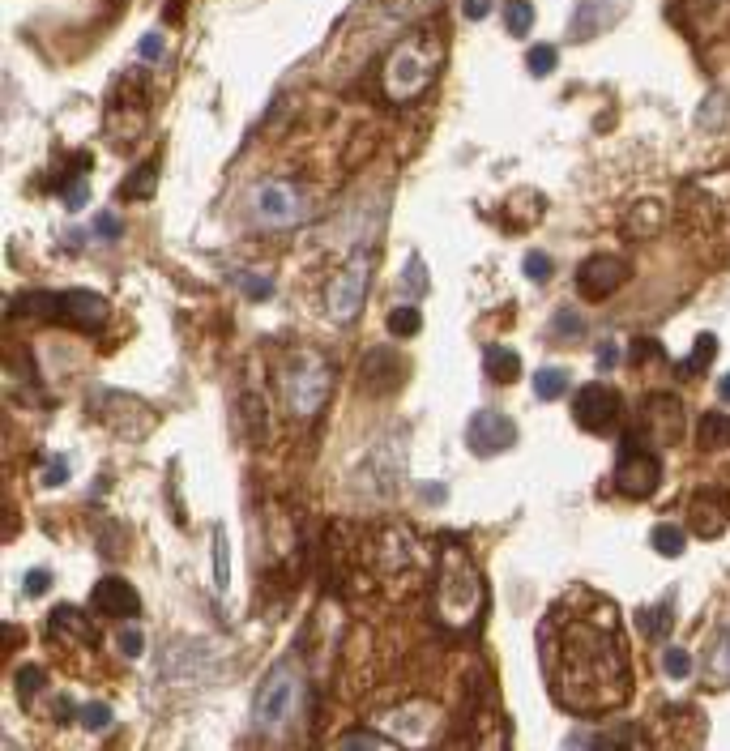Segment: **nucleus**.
I'll return each mask as SVG.
<instances>
[{"label":"nucleus","mask_w":730,"mask_h":751,"mask_svg":"<svg viewBox=\"0 0 730 751\" xmlns=\"http://www.w3.org/2000/svg\"><path fill=\"white\" fill-rule=\"evenodd\" d=\"M543 662L551 696L573 713H611L632 692L620 615L594 594L555 606L543 623Z\"/></svg>","instance_id":"1"},{"label":"nucleus","mask_w":730,"mask_h":751,"mask_svg":"<svg viewBox=\"0 0 730 751\" xmlns=\"http://www.w3.org/2000/svg\"><path fill=\"white\" fill-rule=\"evenodd\" d=\"M444 60V43L432 30H415L406 35L385 60V77H380V90H385L389 103H415L419 94L436 82Z\"/></svg>","instance_id":"2"},{"label":"nucleus","mask_w":730,"mask_h":751,"mask_svg":"<svg viewBox=\"0 0 730 751\" xmlns=\"http://www.w3.org/2000/svg\"><path fill=\"white\" fill-rule=\"evenodd\" d=\"M483 606V577L462 547H444L436 581V615L449 628H470Z\"/></svg>","instance_id":"3"},{"label":"nucleus","mask_w":730,"mask_h":751,"mask_svg":"<svg viewBox=\"0 0 730 751\" xmlns=\"http://www.w3.org/2000/svg\"><path fill=\"white\" fill-rule=\"evenodd\" d=\"M278 393L291 414L316 419L333 393V372H329L325 355H316V350H295V355H287V363L278 367Z\"/></svg>","instance_id":"4"},{"label":"nucleus","mask_w":730,"mask_h":751,"mask_svg":"<svg viewBox=\"0 0 730 751\" xmlns=\"http://www.w3.org/2000/svg\"><path fill=\"white\" fill-rule=\"evenodd\" d=\"M684 227L713 235V239H730V167H713L701 171L696 180L684 184Z\"/></svg>","instance_id":"5"},{"label":"nucleus","mask_w":730,"mask_h":751,"mask_svg":"<svg viewBox=\"0 0 730 751\" xmlns=\"http://www.w3.org/2000/svg\"><path fill=\"white\" fill-rule=\"evenodd\" d=\"M26 308L18 312H35V316H52V321H65L73 329H86V333H99L111 316V303L94 291H65V295H26L18 299Z\"/></svg>","instance_id":"6"},{"label":"nucleus","mask_w":730,"mask_h":751,"mask_svg":"<svg viewBox=\"0 0 730 751\" xmlns=\"http://www.w3.org/2000/svg\"><path fill=\"white\" fill-rule=\"evenodd\" d=\"M368 282H372V257H368V252L351 257L346 269L333 274L329 291H325V308H329V316L338 325H346V321H355V316H359L363 299H368Z\"/></svg>","instance_id":"7"},{"label":"nucleus","mask_w":730,"mask_h":751,"mask_svg":"<svg viewBox=\"0 0 730 751\" xmlns=\"http://www.w3.org/2000/svg\"><path fill=\"white\" fill-rule=\"evenodd\" d=\"M299 692H304V687H299V675L291 666H278L274 675L265 679V687H261V696H257V726L261 730H282L295 717V709H299Z\"/></svg>","instance_id":"8"},{"label":"nucleus","mask_w":730,"mask_h":751,"mask_svg":"<svg viewBox=\"0 0 730 751\" xmlns=\"http://www.w3.org/2000/svg\"><path fill=\"white\" fill-rule=\"evenodd\" d=\"M252 214H257L265 227H295V222L308 218V205L291 180H261L252 188Z\"/></svg>","instance_id":"9"},{"label":"nucleus","mask_w":730,"mask_h":751,"mask_svg":"<svg viewBox=\"0 0 730 751\" xmlns=\"http://www.w3.org/2000/svg\"><path fill=\"white\" fill-rule=\"evenodd\" d=\"M146 124V86L137 77H120L116 94L107 103V133L116 137V146H133Z\"/></svg>","instance_id":"10"},{"label":"nucleus","mask_w":730,"mask_h":751,"mask_svg":"<svg viewBox=\"0 0 730 751\" xmlns=\"http://www.w3.org/2000/svg\"><path fill=\"white\" fill-rule=\"evenodd\" d=\"M662 483V461L654 453H645L637 440H628V449L620 457V466H615V487L628 500H645V495H654Z\"/></svg>","instance_id":"11"},{"label":"nucleus","mask_w":730,"mask_h":751,"mask_svg":"<svg viewBox=\"0 0 730 751\" xmlns=\"http://www.w3.org/2000/svg\"><path fill=\"white\" fill-rule=\"evenodd\" d=\"M466 444L479 457H500L517 444V423L504 410H479L466 423Z\"/></svg>","instance_id":"12"},{"label":"nucleus","mask_w":730,"mask_h":751,"mask_svg":"<svg viewBox=\"0 0 730 751\" xmlns=\"http://www.w3.org/2000/svg\"><path fill=\"white\" fill-rule=\"evenodd\" d=\"M620 414H624V397L615 393L611 385H585V389L577 393V410H573V419H577V427L594 431V436L611 431L615 423H620Z\"/></svg>","instance_id":"13"},{"label":"nucleus","mask_w":730,"mask_h":751,"mask_svg":"<svg viewBox=\"0 0 730 751\" xmlns=\"http://www.w3.org/2000/svg\"><path fill=\"white\" fill-rule=\"evenodd\" d=\"M624 278H628V265L620 257H611V252H598V257H590L577 269V291H581V299L598 303V299H611L620 291Z\"/></svg>","instance_id":"14"},{"label":"nucleus","mask_w":730,"mask_h":751,"mask_svg":"<svg viewBox=\"0 0 730 751\" xmlns=\"http://www.w3.org/2000/svg\"><path fill=\"white\" fill-rule=\"evenodd\" d=\"M730 521V495L722 487H701L688 500V525L701 538H718Z\"/></svg>","instance_id":"15"},{"label":"nucleus","mask_w":730,"mask_h":751,"mask_svg":"<svg viewBox=\"0 0 730 751\" xmlns=\"http://www.w3.org/2000/svg\"><path fill=\"white\" fill-rule=\"evenodd\" d=\"M90 602H94V611L111 615V619H133V615H141V594H137V589L124 581V577H103L99 585H94Z\"/></svg>","instance_id":"16"},{"label":"nucleus","mask_w":730,"mask_h":751,"mask_svg":"<svg viewBox=\"0 0 730 751\" xmlns=\"http://www.w3.org/2000/svg\"><path fill=\"white\" fill-rule=\"evenodd\" d=\"M483 367H487V376L496 380V385H513V380L521 376V359H517V350L496 346V342H491V346L483 350Z\"/></svg>","instance_id":"17"},{"label":"nucleus","mask_w":730,"mask_h":751,"mask_svg":"<svg viewBox=\"0 0 730 751\" xmlns=\"http://www.w3.org/2000/svg\"><path fill=\"white\" fill-rule=\"evenodd\" d=\"M590 751H645V743H641V730H637V726L620 722V726L598 730L594 743H590Z\"/></svg>","instance_id":"18"},{"label":"nucleus","mask_w":730,"mask_h":751,"mask_svg":"<svg viewBox=\"0 0 730 751\" xmlns=\"http://www.w3.org/2000/svg\"><path fill=\"white\" fill-rule=\"evenodd\" d=\"M658 227H662V205L658 201H637V205H632V214L624 218V231L637 235V239L654 235Z\"/></svg>","instance_id":"19"},{"label":"nucleus","mask_w":730,"mask_h":751,"mask_svg":"<svg viewBox=\"0 0 730 751\" xmlns=\"http://www.w3.org/2000/svg\"><path fill=\"white\" fill-rule=\"evenodd\" d=\"M696 440H701L705 449H730V414L709 410L701 427H696Z\"/></svg>","instance_id":"20"},{"label":"nucleus","mask_w":730,"mask_h":751,"mask_svg":"<svg viewBox=\"0 0 730 751\" xmlns=\"http://www.w3.org/2000/svg\"><path fill=\"white\" fill-rule=\"evenodd\" d=\"M709 683L713 687H730V628H722L718 645L709 649Z\"/></svg>","instance_id":"21"},{"label":"nucleus","mask_w":730,"mask_h":751,"mask_svg":"<svg viewBox=\"0 0 730 751\" xmlns=\"http://www.w3.org/2000/svg\"><path fill=\"white\" fill-rule=\"evenodd\" d=\"M419 329H423V312L415 308V303H402V308L389 312V333H393V338H415Z\"/></svg>","instance_id":"22"},{"label":"nucleus","mask_w":730,"mask_h":751,"mask_svg":"<svg viewBox=\"0 0 730 751\" xmlns=\"http://www.w3.org/2000/svg\"><path fill=\"white\" fill-rule=\"evenodd\" d=\"M534 393L543 397V402H555V397L568 393V372L564 367H543V372L534 376Z\"/></svg>","instance_id":"23"},{"label":"nucleus","mask_w":730,"mask_h":751,"mask_svg":"<svg viewBox=\"0 0 730 751\" xmlns=\"http://www.w3.org/2000/svg\"><path fill=\"white\" fill-rule=\"evenodd\" d=\"M713 350H718V338H713V333H701L696 346H692V355L679 363V372H684V376H701L705 367H709V359H713Z\"/></svg>","instance_id":"24"},{"label":"nucleus","mask_w":730,"mask_h":751,"mask_svg":"<svg viewBox=\"0 0 730 751\" xmlns=\"http://www.w3.org/2000/svg\"><path fill=\"white\" fill-rule=\"evenodd\" d=\"M684 547H688V538H684V530H679V525H658V530H654V551H658V555L675 559Z\"/></svg>","instance_id":"25"},{"label":"nucleus","mask_w":730,"mask_h":751,"mask_svg":"<svg viewBox=\"0 0 730 751\" xmlns=\"http://www.w3.org/2000/svg\"><path fill=\"white\" fill-rule=\"evenodd\" d=\"M227 581H231V551H227V530H214V585L218 589H227Z\"/></svg>","instance_id":"26"},{"label":"nucleus","mask_w":730,"mask_h":751,"mask_svg":"<svg viewBox=\"0 0 730 751\" xmlns=\"http://www.w3.org/2000/svg\"><path fill=\"white\" fill-rule=\"evenodd\" d=\"M637 619H641V632L654 636V641H662V636L671 632V611H666V606H645Z\"/></svg>","instance_id":"27"},{"label":"nucleus","mask_w":730,"mask_h":751,"mask_svg":"<svg viewBox=\"0 0 730 751\" xmlns=\"http://www.w3.org/2000/svg\"><path fill=\"white\" fill-rule=\"evenodd\" d=\"M504 22H509L513 35H530V26H534V5H530V0H509V9H504Z\"/></svg>","instance_id":"28"},{"label":"nucleus","mask_w":730,"mask_h":751,"mask_svg":"<svg viewBox=\"0 0 730 751\" xmlns=\"http://www.w3.org/2000/svg\"><path fill=\"white\" fill-rule=\"evenodd\" d=\"M662 670H666L671 679H688V675H692V653L679 649V645L662 649Z\"/></svg>","instance_id":"29"},{"label":"nucleus","mask_w":730,"mask_h":751,"mask_svg":"<svg viewBox=\"0 0 730 751\" xmlns=\"http://www.w3.org/2000/svg\"><path fill=\"white\" fill-rule=\"evenodd\" d=\"M555 60H560V52H555L551 43H538V47H530V56H526V69H530L534 77H547V73L555 69Z\"/></svg>","instance_id":"30"},{"label":"nucleus","mask_w":730,"mask_h":751,"mask_svg":"<svg viewBox=\"0 0 730 751\" xmlns=\"http://www.w3.org/2000/svg\"><path fill=\"white\" fill-rule=\"evenodd\" d=\"M551 325H555V333H564V338H577V333H585V321H581L573 308H560Z\"/></svg>","instance_id":"31"},{"label":"nucleus","mask_w":730,"mask_h":751,"mask_svg":"<svg viewBox=\"0 0 730 751\" xmlns=\"http://www.w3.org/2000/svg\"><path fill=\"white\" fill-rule=\"evenodd\" d=\"M116 645H120L124 658H141V649H146V636H141V628H120Z\"/></svg>","instance_id":"32"},{"label":"nucleus","mask_w":730,"mask_h":751,"mask_svg":"<svg viewBox=\"0 0 730 751\" xmlns=\"http://www.w3.org/2000/svg\"><path fill=\"white\" fill-rule=\"evenodd\" d=\"M526 278L530 282H547L551 278V257H547V252H526Z\"/></svg>","instance_id":"33"},{"label":"nucleus","mask_w":730,"mask_h":751,"mask_svg":"<svg viewBox=\"0 0 730 751\" xmlns=\"http://www.w3.org/2000/svg\"><path fill=\"white\" fill-rule=\"evenodd\" d=\"M82 722H86V730H107L111 726V709L103 705V700H94V705L82 709Z\"/></svg>","instance_id":"34"},{"label":"nucleus","mask_w":730,"mask_h":751,"mask_svg":"<svg viewBox=\"0 0 730 751\" xmlns=\"http://www.w3.org/2000/svg\"><path fill=\"white\" fill-rule=\"evenodd\" d=\"M338 751H385V743H380L376 734H346Z\"/></svg>","instance_id":"35"},{"label":"nucleus","mask_w":730,"mask_h":751,"mask_svg":"<svg viewBox=\"0 0 730 751\" xmlns=\"http://www.w3.org/2000/svg\"><path fill=\"white\" fill-rule=\"evenodd\" d=\"M240 286H244V295H248V299H269V295H274V282L261 278V274H244Z\"/></svg>","instance_id":"36"},{"label":"nucleus","mask_w":730,"mask_h":751,"mask_svg":"<svg viewBox=\"0 0 730 751\" xmlns=\"http://www.w3.org/2000/svg\"><path fill=\"white\" fill-rule=\"evenodd\" d=\"M402 286H406V291H415V295H423V291H427V269H423V261H419V257L406 265V278H402Z\"/></svg>","instance_id":"37"},{"label":"nucleus","mask_w":730,"mask_h":751,"mask_svg":"<svg viewBox=\"0 0 730 751\" xmlns=\"http://www.w3.org/2000/svg\"><path fill=\"white\" fill-rule=\"evenodd\" d=\"M137 193H154V167L146 175H133V180L120 188V197H137Z\"/></svg>","instance_id":"38"},{"label":"nucleus","mask_w":730,"mask_h":751,"mask_svg":"<svg viewBox=\"0 0 730 751\" xmlns=\"http://www.w3.org/2000/svg\"><path fill=\"white\" fill-rule=\"evenodd\" d=\"M47 589H52V572H47V568H35V572L26 577V594H30V598H39V594H47Z\"/></svg>","instance_id":"39"},{"label":"nucleus","mask_w":730,"mask_h":751,"mask_svg":"<svg viewBox=\"0 0 730 751\" xmlns=\"http://www.w3.org/2000/svg\"><path fill=\"white\" fill-rule=\"evenodd\" d=\"M491 0H462V18L466 22H483V18H491Z\"/></svg>","instance_id":"40"},{"label":"nucleus","mask_w":730,"mask_h":751,"mask_svg":"<svg viewBox=\"0 0 730 751\" xmlns=\"http://www.w3.org/2000/svg\"><path fill=\"white\" fill-rule=\"evenodd\" d=\"M65 201H69V210H82V205L90 201V184H86V180L69 184V188H65Z\"/></svg>","instance_id":"41"},{"label":"nucleus","mask_w":730,"mask_h":751,"mask_svg":"<svg viewBox=\"0 0 730 751\" xmlns=\"http://www.w3.org/2000/svg\"><path fill=\"white\" fill-rule=\"evenodd\" d=\"M18 683H22V700H30V692H35V683L43 687V670H39V666H26L22 675H18Z\"/></svg>","instance_id":"42"},{"label":"nucleus","mask_w":730,"mask_h":751,"mask_svg":"<svg viewBox=\"0 0 730 751\" xmlns=\"http://www.w3.org/2000/svg\"><path fill=\"white\" fill-rule=\"evenodd\" d=\"M137 56L141 60H158V56H163V35H146V39H141Z\"/></svg>","instance_id":"43"},{"label":"nucleus","mask_w":730,"mask_h":751,"mask_svg":"<svg viewBox=\"0 0 730 751\" xmlns=\"http://www.w3.org/2000/svg\"><path fill=\"white\" fill-rule=\"evenodd\" d=\"M94 231H99V235H120L124 222L116 214H99V218H94Z\"/></svg>","instance_id":"44"},{"label":"nucleus","mask_w":730,"mask_h":751,"mask_svg":"<svg viewBox=\"0 0 730 751\" xmlns=\"http://www.w3.org/2000/svg\"><path fill=\"white\" fill-rule=\"evenodd\" d=\"M47 487H60L65 483V461H52V466H47V478H43Z\"/></svg>","instance_id":"45"},{"label":"nucleus","mask_w":730,"mask_h":751,"mask_svg":"<svg viewBox=\"0 0 730 751\" xmlns=\"http://www.w3.org/2000/svg\"><path fill=\"white\" fill-rule=\"evenodd\" d=\"M615 359H620V346H602L598 350V367H611Z\"/></svg>","instance_id":"46"},{"label":"nucleus","mask_w":730,"mask_h":751,"mask_svg":"<svg viewBox=\"0 0 730 751\" xmlns=\"http://www.w3.org/2000/svg\"><path fill=\"white\" fill-rule=\"evenodd\" d=\"M718 393H722V402H730V376H722V385H718Z\"/></svg>","instance_id":"47"}]
</instances>
